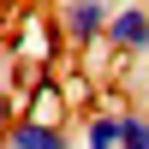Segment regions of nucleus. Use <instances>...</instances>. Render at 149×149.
Here are the masks:
<instances>
[{
	"instance_id": "1",
	"label": "nucleus",
	"mask_w": 149,
	"mask_h": 149,
	"mask_svg": "<svg viewBox=\"0 0 149 149\" xmlns=\"http://www.w3.org/2000/svg\"><path fill=\"white\" fill-rule=\"evenodd\" d=\"M66 42V30H60V18H42V12H18V24H12L6 36V66H36L48 78V60H54V48Z\"/></svg>"
},
{
	"instance_id": "2",
	"label": "nucleus",
	"mask_w": 149,
	"mask_h": 149,
	"mask_svg": "<svg viewBox=\"0 0 149 149\" xmlns=\"http://www.w3.org/2000/svg\"><path fill=\"white\" fill-rule=\"evenodd\" d=\"M60 30H66L72 48H90V42H107V24H113V0H60Z\"/></svg>"
},
{
	"instance_id": "3",
	"label": "nucleus",
	"mask_w": 149,
	"mask_h": 149,
	"mask_svg": "<svg viewBox=\"0 0 149 149\" xmlns=\"http://www.w3.org/2000/svg\"><path fill=\"white\" fill-rule=\"evenodd\" d=\"M107 48H113V54H143V48H149V6H143V0H125V6H113Z\"/></svg>"
},
{
	"instance_id": "4",
	"label": "nucleus",
	"mask_w": 149,
	"mask_h": 149,
	"mask_svg": "<svg viewBox=\"0 0 149 149\" xmlns=\"http://www.w3.org/2000/svg\"><path fill=\"white\" fill-rule=\"evenodd\" d=\"M6 149H72V137H66V125H54V119L18 113V119H6Z\"/></svg>"
},
{
	"instance_id": "5",
	"label": "nucleus",
	"mask_w": 149,
	"mask_h": 149,
	"mask_svg": "<svg viewBox=\"0 0 149 149\" xmlns=\"http://www.w3.org/2000/svg\"><path fill=\"white\" fill-rule=\"evenodd\" d=\"M84 149H119V107H102L84 119Z\"/></svg>"
},
{
	"instance_id": "6",
	"label": "nucleus",
	"mask_w": 149,
	"mask_h": 149,
	"mask_svg": "<svg viewBox=\"0 0 149 149\" xmlns=\"http://www.w3.org/2000/svg\"><path fill=\"white\" fill-rule=\"evenodd\" d=\"M119 149H149V113L119 107Z\"/></svg>"
},
{
	"instance_id": "7",
	"label": "nucleus",
	"mask_w": 149,
	"mask_h": 149,
	"mask_svg": "<svg viewBox=\"0 0 149 149\" xmlns=\"http://www.w3.org/2000/svg\"><path fill=\"white\" fill-rule=\"evenodd\" d=\"M24 113H30V119H54V125H60V90H54L48 78H36V90H30V107H24Z\"/></svg>"
},
{
	"instance_id": "8",
	"label": "nucleus",
	"mask_w": 149,
	"mask_h": 149,
	"mask_svg": "<svg viewBox=\"0 0 149 149\" xmlns=\"http://www.w3.org/2000/svg\"><path fill=\"white\" fill-rule=\"evenodd\" d=\"M6 6H12V0H6Z\"/></svg>"
},
{
	"instance_id": "9",
	"label": "nucleus",
	"mask_w": 149,
	"mask_h": 149,
	"mask_svg": "<svg viewBox=\"0 0 149 149\" xmlns=\"http://www.w3.org/2000/svg\"><path fill=\"white\" fill-rule=\"evenodd\" d=\"M0 149H6V143H0Z\"/></svg>"
}]
</instances>
